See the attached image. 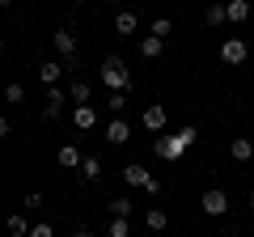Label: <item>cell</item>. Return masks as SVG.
<instances>
[{"label":"cell","mask_w":254,"mask_h":237,"mask_svg":"<svg viewBox=\"0 0 254 237\" xmlns=\"http://www.w3.org/2000/svg\"><path fill=\"white\" fill-rule=\"evenodd\" d=\"M64 102H68V93H64L60 85H55V89H47V102H43V118H47V123H55V118H60Z\"/></svg>","instance_id":"7"},{"label":"cell","mask_w":254,"mask_h":237,"mask_svg":"<svg viewBox=\"0 0 254 237\" xmlns=\"http://www.w3.org/2000/svg\"><path fill=\"white\" fill-rule=\"evenodd\" d=\"M250 208H254V191H250Z\"/></svg>","instance_id":"31"},{"label":"cell","mask_w":254,"mask_h":237,"mask_svg":"<svg viewBox=\"0 0 254 237\" xmlns=\"http://www.w3.org/2000/svg\"><path fill=\"white\" fill-rule=\"evenodd\" d=\"M110 216L127 220V216H131V199H127V195H115V199H110Z\"/></svg>","instance_id":"20"},{"label":"cell","mask_w":254,"mask_h":237,"mask_svg":"<svg viewBox=\"0 0 254 237\" xmlns=\"http://www.w3.org/2000/svg\"><path fill=\"white\" fill-rule=\"evenodd\" d=\"M220 59H225L229 68H242L246 59H250V43H246V38H225V43H220Z\"/></svg>","instance_id":"3"},{"label":"cell","mask_w":254,"mask_h":237,"mask_svg":"<svg viewBox=\"0 0 254 237\" xmlns=\"http://www.w3.org/2000/svg\"><path fill=\"white\" fill-rule=\"evenodd\" d=\"M148 178H153V174H148L144 165H123V182H127V186H140V191H144Z\"/></svg>","instance_id":"10"},{"label":"cell","mask_w":254,"mask_h":237,"mask_svg":"<svg viewBox=\"0 0 254 237\" xmlns=\"http://www.w3.org/2000/svg\"><path fill=\"white\" fill-rule=\"evenodd\" d=\"M60 72H64V68L55 64V59H51V64H38V81H43L47 89H55V85H60Z\"/></svg>","instance_id":"15"},{"label":"cell","mask_w":254,"mask_h":237,"mask_svg":"<svg viewBox=\"0 0 254 237\" xmlns=\"http://www.w3.org/2000/svg\"><path fill=\"white\" fill-rule=\"evenodd\" d=\"M140 123H144L148 131H165V123H170V115H165L161 102H153V106H144V115H140Z\"/></svg>","instance_id":"6"},{"label":"cell","mask_w":254,"mask_h":237,"mask_svg":"<svg viewBox=\"0 0 254 237\" xmlns=\"http://www.w3.org/2000/svg\"><path fill=\"white\" fill-rule=\"evenodd\" d=\"M170 30H174V21H170V17H157V21H153V30H148V34L165 38V34H170Z\"/></svg>","instance_id":"25"},{"label":"cell","mask_w":254,"mask_h":237,"mask_svg":"<svg viewBox=\"0 0 254 237\" xmlns=\"http://www.w3.org/2000/svg\"><path fill=\"white\" fill-rule=\"evenodd\" d=\"M72 237H93V233H89V229H76V233H72Z\"/></svg>","instance_id":"28"},{"label":"cell","mask_w":254,"mask_h":237,"mask_svg":"<svg viewBox=\"0 0 254 237\" xmlns=\"http://www.w3.org/2000/svg\"><path fill=\"white\" fill-rule=\"evenodd\" d=\"M106 4H123V0H106Z\"/></svg>","instance_id":"29"},{"label":"cell","mask_w":254,"mask_h":237,"mask_svg":"<svg viewBox=\"0 0 254 237\" xmlns=\"http://www.w3.org/2000/svg\"><path fill=\"white\" fill-rule=\"evenodd\" d=\"M106 106H110V115H115V118H123V110H127V93H110Z\"/></svg>","instance_id":"21"},{"label":"cell","mask_w":254,"mask_h":237,"mask_svg":"<svg viewBox=\"0 0 254 237\" xmlns=\"http://www.w3.org/2000/svg\"><path fill=\"white\" fill-rule=\"evenodd\" d=\"M115 30H119V34H136V30H140V17H136L131 9H119V13H115Z\"/></svg>","instance_id":"11"},{"label":"cell","mask_w":254,"mask_h":237,"mask_svg":"<svg viewBox=\"0 0 254 237\" xmlns=\"http://www.w3.org/2000/svg\"><path fill=\"white\" fill-rule=\"evenodd\" d=\"M203 21H208V26H225L229 9H225V4H208V9H203Z\"/></svg>","instance_id":"18"},{"label":"cell","mask_w":254,"mask_h":237,"mask_svg":"<svg viewBox=\"0 0 254 237\" xmlns=\"http://www.w3.org/2000/svg\"><path fill=\"white\" fill-rule=\"evenodd\" d=\"M30 237H55V233H51V225H34V229H30Z\"/></svg>","instance_id":"27"},{"label":"cell","mask_w":254,"mask_h":237,"mask_svg":"<svg viewBox=\"0 0 254 237\" xmlns=\"http://www.w3.org/2000/svg\"><path fill=\"white\" fill-rule=\"evenodd\" d=\"M76 174H81L85 182H98V178H102V161H98V157H85V161H81V170H76Z\"/></svg>","instance_id":"17"},{"label":"cell","mask_w":254,"mask_h":237,"mask_svg":"<svg viewBox=\"0 0 254 237\" xmlns=\"http://www.w3.org/2000/svg\"><path fill=\"white\" fill-rule=\"evenodd\" d=\"M68 98H72L76 106H89V85H85V81H72V85H68Z\"/></svg>","instance_id":"19"},{"label":"cell","mask_w":254,"mask_h":237,"mask_svg":"<svg viewBox=\"0 0 254 237\" xmlns=\"http://www.w3.org/2000/svg\"><path fill=\"white\" fill-rule=\"evenodd\" d=\"M81 161H85V157H81L76 144H64L60 148V165H64V170H81Z\"/></svg>","instance_id":"14"},{"label":"cell","mask_w":254,"mask_h":237,"mask_svg":"<svg viewBox=\"0 0 254 237\" xmlns=\"http://www.w3.org/2000/svg\"><path fill=\"white\" fill-rule=\"evenodd\" d=\"M229 157L246 165V161L254 157V140H250V136H233V144H229Z\"/></svg>","instance_id":"9"},{"label":"cell","mask_w":254,"mask_h":237,"mask_svg":"<svg viewBox=\"0 0 254 237\" xmlns=\"http://www.w3.org/2000/svg\"><path fill=\"white\" fill-rule=\"evenodd\" d=\"M30 229L34 225H26V216H9V233L13 237H30Z\"/></svg>","instance_id":"23"},{"label":"cell","mask_w":254,"mask_h":237,"mask_svg":"<svg viewBox=\"0 0 254 237\" xmlns=\"http://www.w3.org/2000/svg\"><path fill=\"white\" fill-rule=\"evenodd\" d=\"M225 9H229V21H233V26H246V21H250V0H229Z\"/></svg>","instance_id":"12"},{"label":"cell","mask_w":254,"mask_h":237,"mask_svg":"<svg viewBox=\"0 0 254 237\" xmlns=\"http://www.w3.org/2000/svg\"><path fill=\"white\" fill-rule=\"evenodd\" d=\"M144 225H148V229H165V225H170V216H165L161 208H148V216H144Z\"/></svg>","instance_id":"22"},{"label":"cell","mask_w":254,"mask_h":237,"mask_svg":"<svg viewBox=\"0 0 254 237\" xmlns=\"http://www.w3.org/2000/svg\"><path fill=\"white\" fill-rule=\"evenodd\" d=\"M106 233H110V237H127V220H119V216H110V225H106Z\"/></svg>","instance_id":"26"},{"label":"cell","mask_w":254,"mask_h":237,"mask_svg":"<svg viewBox=\"0 0 254 237\" xmlns=\"http://www.w3.org/2000/svg\"><path fill=\"white\" fill-rule=\"evenodd\" d=\"M102 85L110 93H131V72H127V64L119 55H106L102 59Z\"/></svg>","instance_id":"1"},{"label":"cell","mask_w":254,"mask_h":237,"mask_svg":"<svg viewBox=\"0 0 254 237\" xmlns=\"http://www.w3.org/2000/svg\"><path fill=\"white\" fill-rule=\"evenodd\" d=\"M161 47H165V38H157V34H144V38H140V55H144V59H157Z\"/></svg>","instance_id":"16"},{"label":"cell","mask_w":254,"mask_h":237,"mask_svg":"<svg viewBox=\"0 0 254 237\" xmlns=\"http://www.w3.org/2000/svg\"><path fill=\"white\" fill-rule=\"evenodd\" d=\"M72 4H89V0H72Z\"/></svg>","instance_id":"30"},{"label":"cell","mask_w":254,"mask_h":237,"mask_svg":"<svg viewBox=\"0 0 254 237\" xmlns=\"http://www.w3.org/2000/svg\"><path fill=\"white\" fill-rule=\"evenodd\" d=\"M127 140H131V127H127V118H110L106 123V144H127Z\"/></svg>","instance_id":"8"},{"label":"cell","mask_w":254,"mask_h":237,"mask_svg":"<svg viewBox=\"0 0 254 237\" xmlns=\"http://www.w3.org/2000/svg\"><path fill=\"white\" fill-rule=\"evenodd\" d=\"M72 123H76L81 131L98 127V110H93V106H76V110H72Z\"/></svg>","instance_id":"13"},{"label":"cell","mask_w":254,"mask_h":237,"mask_svg":"<svg viewBox=\"0 0 254 237\" xmlns=\"http://www.w3.org/2000/svg\"><path fill=\"white\" fill-rule=\"evenodd\" d=\"M4 102H13V106H17V102H26V89H21V85L13 81L9 89H4Z\"/></svg>","instance_id":"24"},{"label":"cell","mask_w":254,"mask_h":237,"mask_svg":"<svg viewBox=\"0 0 254 237\" xmlns=\"http://www.w3.org/2000/svg\"><path fill=\"white\" fill-rule=\"evenodd\" d=\"M51 47L60 51V59H68V64H72V59H76V51H81V43H76V34H72V30H55V34H51Z\"/></svg>","instance_id":"4"},{"label":"cell","mask_w":254,"mask_h":237,"mask_svg":"<svg viewBox=\"0 0 254 237\" xmlns=\"http://www.w3.org/2000/svg\"><path fill=\"white\" fill-rule=\"evenodd\" d=\"M195 136H199L195 127H182L178 136H161V140H157L153 148H157V157H161V161H178V157L187 153L190 144H195Z\"/></svg>","instance_id":"2"},{"label":"cell","mask_w":254,"mask_h":237,"mask_svg":"<svg viewBox=\"0 0 254 237\" xmlns=\"http://www.w3.org/2000/svg\"><path fill=\"white\" fill-rule=\"evenodd\" d=\"M199 208L208 212V216H225V212H229V195H225V191H216V186H212V191H203Z\"/></svg>","instance_id":"5"}]
</instances>
